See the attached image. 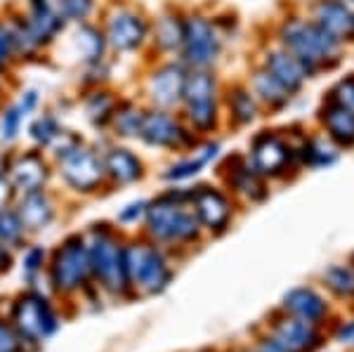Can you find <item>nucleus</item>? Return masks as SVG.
Here are the masks:
<instances>
[{
  "label": "nucleus",
  "instance_id": "39",
  "mask_svg": "<svg viewBox=\"0 0 354 352\" xmlns=\"http://www.w3.org/2000/svg\"><path fill=\"white\" fill-rule=\"evenodd\" d=\"M38 100H41V98H38V90H26V93H21V100L17 102V106L24 111V116H28V113L36 111Z\"/></svg>",
  "mask_w": 354,
  "mask_h": 352
},
{
  "label": "nucleus",
  "instance_id": "21",
  "mask_svg": "<svg viewBox=\"0 0 354 352\" xmlns=\"http://www.w3.org/2000/svg\"><path fill=\"white\" fill-rule=\"evenodd\" d=\"M322 123L326 126L330 140H335L340 147L354 145V111L338 104L335 100H328L322 109Z\"/></svg>",
  "mask_w": 354,
  "mask_h": 352
},
{
  "label": "nucleus",
  "instance_id": "36",
  "mask_svg": "<svg viewBox=\"0 0 354 352\" xmlns=\"http://www.w3.org/2000/svg\"><path fill=\"white\" fill-rule=\"evenodd\" d=\"M15 59H17V50H15L12 28H10V21H0V69L10 66Z\"/></svg>",
  "mask_w": 354,
  "mask_h": 352
},
{
  "label": "nucleus",
  "instance_id": "41",
  "mask_svg": "<svg viewBox=\"0 0 354 352\" xmlns=\"http://www.w3.org/2000/svg\"><path fill=\"white\" fill-rule=\"evenodd\" d=\"M12 194H15L12 183H10L5 175H0V208H8V203H10V198H12Z\"/></svg>",
  "mask_w": 354,
  "mask_h": 352
},
{
  "label": "nucleus",
  "instance_id": "11",
  "mask_svg": "<svg viewBox=\"0 0 354 352\" xmlns=\"http://www.w3.org/2000/svg\"><path fill=\"white\" fill-rule=\"evenodd\" d=\"M88 272H90L88 246L83 243V239H68L55 255V265H53L55 284L59 288L71 291V288H76L85 279Z\"/></svg>",
  "mask_w": 354,
  "mask_h": 352
},
{
  "label": "nucleus",
  "instance_id": "15",
  "mask_svg": "<svg viewBox=\"0 0 354 352\" xmlns=\"http://www.w3.org/2000/svg\"><path fill=\"white\" fill-rule=\"evenodd\" d=\"M189 201L194 203V213H196L198 223H203L210 230H222L232 218L230 201L225 194L210 187H198L196 192H189Z\"/></svg>",
  "mask_w": 354,
  "mask_h": 352
},
{
  "label": "nucleus",
  "instance_id": "12",
  "mask_svg": "<svg viewBox=\"0 0 354 352\" xmlns=\"http://www.w3.org/2000/svg\"><path fill=\"white\" fill-rule=\"evenodd\" d=\"M250 158L260 175H279L293 158V149L277 133H260L250 145Z\"/></svg>",
  "mask_w": 354,
  "mask_h": 352
},
{
  "label": "nucleus",
  "instance_id": "42",
  "mask_svg": "<svg viewBox=\"0 0 354 352\" xmlns=\"http://www.w3.org/2000/svg\"><path fill=\"white\" fill-rule=\"evenodd\" d=\"M142 213H147V203H133V206H128L125 211H121V220L123 223H133V220L140 218Z\"/></svg>",
  "mask_w": 354,
  "mask_h": 352
},
{
  "label": "nucleus",
  "instance_id": "13",
  "mask_svg": "<svg viewBox=\"0 0 354 352\" xmlns=\"http://www.w3.org/2000/svg\"><path fill=\"white\" fill-rule=\"evenodd\" d=\"M50 178L48 161L38 154V151H24L21 156L15 158V163L10 166L8 180L12 187L21 194H31V192H41L45 183Z\"/></svg>",
  "mask_w": 354,
  "mask_h": 352
},
{
  "label": "nucleus",
  "instance_id": "18",
  "mask_svg": "<svg viewBox=\"0 0 354 352\" xmlns=\"http://www.w3.org/2000/svg\"><path fill=\"white\" fill-rule=\"evenodd\" d=\"M17 218L24 230H45L55 218V206L50 201L48 194L41 192H31V194H24L19 208H17Z\"/></svg>",
  "mask_w": 354,
  "mask_h": 352
},
{
  "label": "nucleus",
  "instance_id": "16",
  "mask_svg": "<svg viewBox=\"0 0 354 352\" xmlns=\"http://www.w3.org/2000/svg\"><path fill=\"white\" fill-rule=\"evenodd\" d=\"M314 21L335 41H354V10L347 8L342 0H319Z\"/></svg>",
  "mask_w": 354,
  "mask_h": 352
},
{
  "label": "nucleus",
  "instance_id": "9",
  "mask_svg": "<svg viewBox=\"0 0 354 352\" xmlns=\"http://www.w3.org/2000/svg\"><path fill=\"white\" fill-rule=\"evenodd\" d=\"M125 270H128V279L142 284L147 291H161L170 279L163 258L147 246L125 248Z\"/></svg>",
  "mask_w": 354,
  "mask_h": 352
},
{
  "label": "nucleus",
  "instance_id": "31",
  "mask_svg": "<svg viewBox=\"0 0 354 352\" xmlns=\"http://www.w3.org/2000/svg\"><path fill=\"white\" fill-rule=\"evenodd\" d=\"M24 118H26L24 111H21L17 104L5 106V109L0 111V142L10 145V142H15L17 138H19Z\"/></svg>",
  "mask_w": 354,
  "mask_h": 352
},
{
  "label": "nucleus",
  "instance_id": "22",
  "mask_svg": "<svg viewBox=\"0 0 354 352\" xmlns=\"http://www.w3.org/2000/svg\"><path fill=\"white\" fill-rule=\"evenodd\" d=\"M274 340L286 352H302V350H310L312 345L317 343V333H314L310 322L290 319V322L279 324Z\"/></svg>",
  "mask_w": 354,
  "mask_h": 352
},
{
  "label": "nucleus",
  "instance_id": "44",
  "mask_svg": "<svg viewBox=\"0 0 354 352\" xmlns=\"http://www.w3.org/2000/svg\"><path fill=\"white\" fill-rule=\"evenodd\" d=\"M258 352H286V350H283L281 345L277 343V340H267V343L262 345V348H260Z\"/></svg>",
  "mask_w": 354,
  "mask_h": 352
},
{
  "label": "nucleus",
  "instance_id": "7",
  "mask_svg": "<svg viewBox=\"0 0 354 352\" xmlns=\"http://www.w3.org/2000/svg\"><path fill=\"white\" fill-rule=\"evenodd\" d=\"M90 270L104 281L106 288L118 291L128 281V270H125V248L118 246L111 237H97L93 246L88 248Z\"/></svg>",
  "mask_w": 354,
  "mask_h": 352
},
{
  "label": "nucleus",
  "instance_id": "17",
  "mask_svg": "<svg viewBox=\"0 0 354 352\" xmlns=\"http://www.w3.org/2000/svg\"><path fill=\"white\" fill-rule=\"evenodd\" d=\"M265 71L270 73L274 81H279L290 95L298 93L307 78V71L293 55L286 50H272L265 59Z\"/></svg>",
  "mask_w": 354,
  "mask_h": 352
},
{
  "label": "nucleus",
  "instance_id": "38",
  "mask_svg": "<svg viewBox=\"0 0 354 352\" xmlns=\"http://www.w3.org/2000/svg\"><path fill=\"white\" fill-rule=\"evenodd\" d=\"M330 100H335L338 104L347 106L350 111H354V78H345V81H342L338 88L333 90Z\"/></svg>",
  "mask_w": 354,
  "mask_h": 352
},
{
  "label": "nucleus",
  "instance_id": "26",
  "mask_svg": "<svg viewBox=\"0 0 354 352\" xmlns=\"http://www.w3.org/2000/svg\"><path fill=\"white\" fill-rule=\"evenodd\" d=\"M253 88H255V95H258L270 109H281V106L288 104V100H290L288 90L279 81H274L265 69H260L253 76Z\"/></svg>",
  "mask_w": 354,
  "mask_h": 352
},
{
  "label": "nucleus",
  "instance_id": "30",
  "mask_svg": "<svg viewBox=\"0 0 354 352\" xmlns=\"http://www.w3.org/2000/svg\"><path fill=\"white\" fill-rule=\"evenodd\" d=\"M232 183L236 185L239 192H243L245 196L255 198V201L265 196V185H262V180H260V173L250 166H239L234 170Z\"/></svg>",
  "mask_w": 354,
  "mask_h": 352
},
{
  "label": "nucleus",
  "instance_id": "25",
  "mask_svg": "<svg viewBox=\"0 0 354 352\" xmlns=\"http://www.w3.org/2000/svg\"><path fill=\"white\" fill-rule=\"evenodd\" d=\"M286 308L305 322H314L324 315V300L310 288H295L286 296Z\"/></svg>",
  "mask_w": 354,
  "mask_h": 352
},
{
  "label": "nucleus",
  "instance_id": "28",
  "mask_svg": "<svg viewBox=\"0 0 354 352\" xmlns=\"http://www.w3.org/2000/svg\"><path fill=\"white\" fill-rule=\"evenodd\" d=\"M62 130L64 128H62L59 118L48 111L31 121V126H28V138L36 142L38 147H50L57 138H59Z\"/></svg>",
  "mask_w": 354,
  "mask_h": 352
},
{
  "label": "nucleus",
  "instance_id": "20",
  "mask_svg": "<svg viewBox=\"0 0 354 352\" xmlns=\"http://www.w3.org/2000/svg\"><path fill=\"white\" fill-rule=\"evenodd\" d=\"M73 45L78 50V57L85 66H100L104 62L106 55V38L102 33V28L93 24H76V33H73Z\"/></svg>",
  "mask_w": 354,
  "mask_h": 352
},
{
  "label": "nucleus",
  "instance_id": "24",
  "mask_svg": "<svg viewBox=\"0 0 354 352\" xmlns=\"http://www.w3.org/2000/svg\"><path fill=\"white\" fill-rule=\"evenodd\" d=\"M118 100L113 98L109 90H95L85 98V116L97 128H106L111 121V113L116 109Z\"/></svg>",
  "mask_w": 354,
  "mask_h": 352
},
{
  "label": "nucleus",
  "instance_id": "27",
  "mask_svg": "<svg viewBox=\"0 0 354 352\" xmlns=\"http://www.w3.org/2000/svg\"><path fill=\"white\" fill-rule=\"evenodd\" d=\"M182 24L185 19H180L177 15H163L153 26V43L163 50V53H175L182 45Z\"/></svg>",
  "mask_w": 354,
  "mask_h": 352
},
{
  "label": "nucleus",
  "instance_id": "34",
  "mask_svg": "<svg viewBox=\"0 0 354 352\" xmlns=\"http://www.w3.org/2000/svg\"><path fill=\"white\" fill-rule=\"evenodd\" d=\"M326 281L335 293H340V296H354V270L352 268H342V265L330 268L326 272Z\"/></svg>",
  "mask_w": 354,
  "mask_h": 352
},
{
  "label": "nucleus",
  "instance_id": "3",
  "mask_svg": "<svg viewBox=\"0 0 354 352\" xmlns=\"http://www.w3.org/2000/svg\"><path fill=\"white\" fill-rule=\"evenodd\" d=\"M182 104L196 130L208 133L218 123V83L208 69H189L182 88Z\"/></svg>",
  "mask_w": 354,
  "mask_h": 352
},
{
  "label": "nucleus",
  "instance_id": "40",
  "mask_svg": "<svg viewBox=\"0 0 354 352\" xmlns=\"http://www.w3.org/2000/svg\"><path fill=\"white\" fill-rule=\"evenodd\" d=\"M19 350V340L15 338V333L8 326L0 324V352H17Z\"/></svg>",
  "mask_w": 354,
  "mask_h": 352
},
{
  "label": "nucleus",
  "instance_id": "1",
  "mask_svg": "<svg viewBox=\"0 0 354 352\" xmlns=\"http://www.w3.org/2000/svg\"><path fill=\"white\" fill-rule=\"evenodd\" d=\"M279 36H281L283 50L293 55L307 73L330 69L333 64H338L340 41H335L317 21L288 19Z\"/></svg>",
  "mask_w": 354,
  "mask_h": 352
},
{
  "label": "nucleus",
  "instance_id": "29",
  "mask_svg": "<svg viewBox=\"0 0 354 352\" xmlns=\"http://www.w3.org/2000/svg\"><path fill=\"white\" fill-rule=\"evenodd\" d=\"M230 111H232L234 121H236L239 126H248V123L255 121V116H258V104H255L250 90H245V88H234L232 90L230 93Z\"/></svg>",
  "mask_w": 354,
  "mask_h": 352
},
{
  "label": "nucleus",
  "instance_id": "19",
  "mask_svg": "<svg viewBox=\"0 0 354 352\" xmlns=\"http://www.w3.org/2000/svg\"><path fill=\"white\" fill-rule=\"evenodd\" d=\"M102 161H104V173L121 185L140 180L142 170H145L140 156H135L133 151L125 149V147H109V151H104Z\"/></svg>",
  "mask_w": 354,
  "mask_h": 352
},
{
  "label": "nucleus",
  "instance_id": "33",
  "mask_svg": "<svg viewBox=\"0 0 354 352\" xmlns=\"http://www.w3.org/2000/svg\"><path fill=\"white\" fill-rule=\"evenodd\" d=\"M215 151H218V145L205 147V154L196 156V158H189V161H182V163H177V166L168 168L165 178H168V180H185V178H192V175H196L198 170H201V168L205 166V163H208L210 158L215 156Z\"/></svg>",
  "mask_w": 354,
  "mask_h": 352
},
{
  "label": "nucleus",
  "instance_id": "43",
  "mask_svg": "<svg viewBox=\"0 0 354 352\" xmlns=\"http://www.w3.org/2000/svg\"><path fill=\"white\" fill-rule=\"evenodd\" d=\"M41 263H43V251H41V248H33V251H28V255H26V270L28 272H36Z\"/></svg>",
  "mask_w": 354,
  "mask_h": 352
},
{
  "label": "nucleus",
  "instance_id": "14",
  "mask_svg": "<svg viewBox=\"0 0 354 352\" xmlns=\"http://www.w3.org/2000/svg\"><path fill=\"white\" fill-rule=\"evenodd\" d=\"M15 319H17V324H19L21 331L31 338L50 336L57 326L53 310H50L48 303L38 296L21 298L19 305H17V310H15Z\"/></svg>",
  "mask_w": 354,
  "mask_h": 352
},
{
  "label": "nucleus",
  "instance_id": "32",
  "mask_svg": "<svg viewBox=\"0 0 354 352\" xmlns=\"http://www.w3.org/2000/svg\"><path fill=\"white\" fill-rule=\"evenodd\" d=\"M57 10L71 24H85L95 12V0H57Z\"/></svg>",
  "mask_w": 354,
  "mask_h": 352
},
{
  "label": "nucleus",
  "instance_id": "2",
  "mask_svg": "<svg viewBox=\"0 0 354 352\" xmlns=\"http://www.w3.org/2000/svg\"><path fill=\"white\" fill-rule=\"evenodd\" d=\"M187 198L189 194L170 192L147 208V225L151 234L168 241H185L198 234V218L194 208L185 203Z\"/></svg>",
  "mask_w": 354,
  "mask_h": 352
},
{
  "label": "nucleus",
  "instance_id": "45",
  "mask_svg": "<svg viewBox=\"0 0 354 352\" xmlns=\"http://www.w3.org/2000/svg\"><path fill=\"white\" fill-rule=\"evenodd\" d=\"M8 263H10V255L5 253L3 246H0V268H8Z\"/></svg>",
  "mask_w": 354,
  "mask_h": 352
},
{
  "label": "nucleus",
  "instance_id": "10",
  "mask_svg": "<svg viewBox=\"0 0 354 352\" xmlns=\"http://www.w3.org/2000/svg\"><path fill=\"white\" fill-rule=\"evenodd\" d=\"M185 76L187 69L185 64H168L156 66L149 78H147V98L151 100V104L156 109H173L175 104L182 102V88H185Z\"/></svg>",
  "mask_w": 354,
  "mask_h": 352
},
{
  "label": "nucleus",
  "instance_id": "23",
  "mask_svg": "<svg viewBox=\"0 0 354 352\" xmlns=\"http://www.w3.org/2000/svg\"><path fill=\"white\" fill-rule=\"evenodd\" d=\"M142 116H145V109H140L135 102L118 100L116 109L111 113L109 128L113 130V135H118V138H140Z\"/></svg>",
  "mask_w": 354,
  "mask_h": 352
},
{
  "label": "nucleus",
  "instance_id": "5",
  "mask_svg": "<svg viewBox=\"0 0 354 352\" xmlns=\"http://www.w3.org/2000/svg\"><path fill=\"white\" fill-rule=\"evenodd\" d=\"M149 21L142 12H137L133 8H113L111 15H106L104 19V33L106 45L116 53H135L149 38Z\"/></svg>",
  "mask_w": 354,
  "mask_h": 352
},
{
  "label": "nucleus",
  "instance_id": "6",
  "mask_svg": "<svg viewBox=\"0 0 354 352\" xmlns=\"http://www.w3.org/2000/svg\"><path fill=\"white\" fill-rule=\"evenodd\" d=\"M59 170H62L64 183L78 192H93L102 185V180L106 178L102 156L85 145H78L73 151L62 156Z\"/></svg>",
  "mask_w": 354,
  "mask_h": 352
},
{
  "label": "nucleus",
  "instance_id": "4",
  "mask_svg": "<svg viewBox=\"0 0 354 352\" xmlns=\"http://www.w3.org/2000/svg\"><path fill=\"white\" fill-rule=\"evenodd\" d=\"M222 38L205 17H187L182 24V64L189 69H208L218 62Z\"/></svg>",
  "mask_w": 354,
  "mask_h": 352
},
{
  "label": "nucleus",
  "instance_id": "37",
  "mask_svg": "<svg viewBox=\"0 0 354 352\" xmlns=\"http://www.w3.org/2000/svg\"><path fill=\"white\" fill-rule=\"evenodd\" d=\"M302 158H305L307 163H312V166H324V163H330L335 158L333 151L328 149L324 142L319 140H310L305 145V149H302Z\"/></svg>",
  "mask_w": 354,
  "mask_h": 352
},
{
  "label": "nucleus",
  "instance_id": "8",
  "mask_svg": "<svg viewBox=\"0 0 354 352\" xmlns=\"http://www.w3.org/2000/svg\"><path fill=\"white\" fill-rule=\"evenodd\" d=\"M140 140L149 147H161V149H180L189 142V133L182 128L170 111L165 109H145L140 128Z\"/></svg>",
  "mask_w": 354,
  "mask_h": 352
},
{
  "label": "nucleus",
  "instance_id": "35",
  "mask_svg": "<svg viewBox=\"0 0 354 352\" xmlns=\"http://www.w3.org/2000/svg\"><path fill=\"white\" fill-rule=\"evenodd\" d=\"M21 232H24V227H21L17 213L8 211V208H0V241L3 243L19 241Z\"/></svg>",
  "mask_w": 354,
  "mask_h": 352
}]
</instances>
